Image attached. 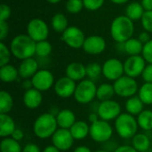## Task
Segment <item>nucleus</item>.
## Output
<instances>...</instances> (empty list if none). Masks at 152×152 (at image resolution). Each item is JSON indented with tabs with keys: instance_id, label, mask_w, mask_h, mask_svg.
<instances>
[{
	"instance_id": "f257e3e1",
	"label": "nucleus",
	"mask_w": 152,
	"mask_h": 152,
	"mask_svg": "<svg viewBox=\"0 0 152 152\" xmlns=\"http://www.w3.org/2000/svg\"><path fill=\"white\" fill-rule=\"evenodd\" d=\"M36 45L37 43L28 34H19L11 41L10 49L16 59L23 61L36 54Z\"/></svg>"
},
{
	"instance_id": "f03ea898",
	"label": "nucleus",
	"mask_w": 152,
	"mask_h": 152,
	"mask_svg": "<svg viewBox=\"0 0 152 152\" xmlns=\"http://www.w3.org/2000/svg\"><path fill=\"white\" fill-rule=\"evenodd\" d=\"M134 32V21L126 15L116 17L110 25L111 37L118 44H123L132 38Z\"/></svg>"
},
{
	"instance_id": "7ed1b4c3",
	"label": "nucleus",
	"mask_w": 152,
	"mask_h": 152,
	"mask_svg": "<svg viewBox=\"0 0 152 152\" xmlns=\"http://www.w3.org/2000/svg\"><path fill=\"white\" fill-rule=\"evenodd\" d=\"M59 128L56 117L50 112H45L39 115L33 124L34 134L42 140L51 138Z\"/></svg>"
},
{
	"instance_id": "20e7f679",
	"label": "nucleus",
	"mask_w": 152,
	"mask_h": 152,
	"mask_svg": "<svg viewBox=\"0 0 152 152\" xmlns=\"http://www.w3.org/2000/svg\"><path fill=\"white\" fill-rule=\"evenodd\" d=\"M114 129L120 138L126 140L132 139L138 133L139 129L136 117L127 112L121 113L115 120Z\"/></svg>"
},
{
	"instance_id": "39448f33",
	"label": "nucleus",
	"mask_w": 152,
	"mask_h": 152,
	"mask_svg": "<svg viewBox=\"0 0 152 152\" xmlns=\"http://www.w3.org/2000/svg\"><path fill=\"white\" fill-rule=\"evenodd\" d=\"M97 86L94 81L86 78L77 84L74 94L75 101L79 104H89L96 98Z\"/></svg>"
},
{
	"instance_id": "423d86ee",
	"label": "nucleus",
	"mask_w": 152,
	"mask_h": 152,
	"mask_svg": "<svg viewBox=\"0 0 152 152\" xmlns=\"http://www.w3.org/2000/svg\"><path fill=\"white\" fill-rule=\"evenodd\" d=\"M114 133L113 126L110 122L99 119L97 122L90 124V137L97 143H105L111 140Z\"/></svg>"
},
{
	"instance_id": "0eeeda50",
	"label": "nucleus",
	"mask_w": 152,
	"mask_h": 152,
	"mask_svg": "<svg viewBox=\"0 0 152 152\" xmlns=\"http://www.w3.org/2000/svg\"><path fill=\"white\" fill-rule=\"evenodd\" d=\"M113 86L115 89L116 95L121 98L128 99L136 95L139 91L138 83L135 78L130 77L126 75L122 76L120 78L116 80L113 83Z\"/></svg>"
},
{
	"instance_id": "6e6552de",
	"label": "nucleus",
	"mask_w": 152,
	"mask_h": 152,
	"mask_svg": "<svg viewBox=\"0 0 152 152\" xmlns=\"http://www.w3.org/2000/svg\"><path fill=\"white\" fill-rule=\"evenodd\" d=\"M27 34L37 43L46 40L49 35L47 23L40 18L30 20L27 26Z\"/></svg>"
},
{
	"instance_id": "1a4fd4ad",
	"label": "nucleus",
	"mask_w": 152,
	"mask_h": 152,
	"mask_svg": "<svg viewBox=\"0 0 152 152\" xmlns=\"http://www.w3.org/2000/svg\"><path fill=\"white\" fill-rule=\"evenodd\" d=\"M97 113L101 119L105 121L116 120L118 117L122 113L121 105L114 100H108L104 102H100L98 106Z\"/></svg>"
},
{
	"instance_id": "9d476101",
	"label": "nucleus",
	"mask_w": 152,
	"mask_h": 152,
	"mask_svg": "<svg viewBox=\"0 0 152 152\" xmlns=\"http://www.w3.org/2000/svg\"><path fill=\"white\" fill-rule=\"evenodd\" d=\"M125 75L124 62L117 58H110L102 64V76L110 80L115 82Z\"/></svg>"
},
{
	"instance_id": "9b49d317",
	"label": "nucleus",
	"mask_w": 152,
	"mask_h": 152,
	"mask_svg": "<svg viewBox=\"0 0 152 152\" xmlns=\"http://www.w3.org/2000/svg\"><path fill=\"white\" fill-rule=\"evenodd\" d=\"M86 36L82 29L77 26H69V28L62 33V41L70 48H82L86 40Z\"/></svg>"
},
{
	"instance_id": "f8f14e48",
	"label": "nucleus",
	"mask_w": 152,
	"mask_h": 152,
	"mask_svg": "<svg viewBox=\"0 0 152 152\" xmlns=\"http://www.w3.org/2000/svg\"><path fill=\"white\" fill-rule=\"evenodd\" d=\"M146 65V61L142 55L129 56L124 62L125 75L136 78L142 76Z\"/></svg>"
},
{
	"instance_id": "ddd939ff",
	"label": "nucleus",
	"mask_w": 152,
	"mask_h": 152,
	"mask_svg": "<svg viewBox=\"0 0 152 152\" xmlns=\"http://www.w3.org/2000/svg\"><path fill=\"white\" fill-rule=\"evenodd\" d=\"M35 89L44 93L53 87L55 79L53 74L48 69H39L31 78Z\"/></svg>"
},
{
	"instance_id": "4468645a",
	"label": "nucleus",
	"mask_w": 152,
	"mask_h": 152,
	"mask_svg": "<svg viewBox=\"0 0 152 152\" xmlns=\"http://www.w3.org/2000/svg\"><path fill=\"white\" fill-rule=\"evenodd\" d=\"M52 144L61 151H69L74 144V138L69 129L58 128L51 137Z\"/></svg>"
},
{
	"instance_id": "2eb2a0df",
	"label": "nucleus",
	"mask_w": 152,
	"mask_h": 152,
	"mask_svg": "<svg viewBox=\"0 0 152 152\" xmlns=\"http://www.w3.org/2000/svg\"><path fill=\"white\" fill-rule=\"evenodd\" d=\"M76 87L77 82L65 76L60 77L55 81L53 90L58 97L62 99H68L71 96H74Z\"/></svg>"
},
{
	"instance_id": "dca6fc26",
	"label": "nucleus",
	"mask_w": 152,
	"mask_h": 152,
	"mask_svg": "<svg viewBox=\"0 0 152 152\" xmlns=\"http://www.w3.org/2000/svg\"><path fill=\"white\" fill-rule=\"evenodd\" d=\"M82 49L88 54L97 55L102 53L106 49L105 39L97 35L89 36L86 38Z\"/></svg>"
},
{
	"instance_id": "f3484780",
	"label": "nucleus",
	"mask_w": 152,
	"mask_h": 152,
	"mask_svg": "<svg viewBox=\"0 0 152 152\" xmlns=\"http://www.w3.org/2000/svg\"><path fill=\"white\" fill-rule=\"evenodd\" d=\"M38 68V62L33 57L23 60L21 61L18 68L19 76L22 79H30L39 70Z\"/></svg>"
},
{
	"instance_id": "a211bd4d",
	"label": "nucleus",
	"mask_w": 152,
	"mask_h": 152,
	"mask_svg": "<svg viewBox=\"0 0 152 152\" xmlns=\"http://www.w3.org/2000/svg\"><path fill=\"white\" fill-rule=\"evenodd\" d=\"M23 104L26 108L29 110L37 109L43 102V95L42 92L32 88L25 91L22 97Z\"/></svg>"
},
{
	"instance_id": "6ab92c4d",
	"label": "nucleus",
	"mask_w": 152,
	"mask_h": 152,
	"mask_svg": "<svg viewBox=\"0 0 152 152\" xmlns=\"http://www.w3.org/2000/svg\"><path fill=\"white\" fill-rule=\"evenodd\" d=\"M66 76L75 82H80L86 79V66L81 62H71L69 63L65 70Z\"/></svg>"
},
{
	"instance_id": "aec40b11",
	"label": "nucleus",
	"mask_w": 152,
	"mask_h": 152,
	"mask_svg": "<svg viewBox=\"0 0 152 152\" xmlns=\"http://www.w3.org/2000/svg\"><path fill=\"white\" fill-rule=\"evenodd\" d=\"M56 120L59 128L64 129H70L77 121L75 113L69 109L61 110L56 116Z\"/></svg>"
},
{
	"instance_id": "412c9836",
	"label": "nucleus",
	"mask_w": 152,
	"mask_h": 152,
	"mask_svg": "<svg viewBox=\"0 0 152 152\" xmlns=\"http://www.w3.org/2000/svg\"><path fill=\"white\" fill-rule=\"evenodd\" d=\"M69 131L75 141H82L90 135V125L84 120H77Z\"/></svg>"
},
{
	"instance_id": "4be33fe9",
	"label": "nucleus",
	"mask_w": 152,
	"mask_h": 152,
	"mask_svg": "<svg viewBox=\"0 0 152 152\" xmlns=\"http://www.w3.org/2000/svg\"><path fill=\"white\" fill-rule=\"evenodd\" d=\"M16 128L15 121L9 114H0V136L2 138L11 137Z\"/></svg>"
},
{
	"instance_id": "5701e85b",
	"label": "nucleus",
	"mask_w": 152,
	"mask_h": 152,
	"mask_svg": "<svg viewBox=\"0 0 152 152\" xmlns=\"http://www.w3.org/2000/svg\"><path fill=\"white\" fill-rule=\"evenodd\" d=\"M131 145L138 152H146L151 148V140L144 133H137L131 139Z\"/></svg>"
},
{
	"instance_id": "b1692460",
	"label": "nucleus",
	"mask_w": 152,
	"mask_h": 152,
	"mask_svg": "<svg viewBox=\"0 0 152 152\" xmlns=\"http://www.w3.org/2000/svg\"><path fill=\"white\" fill-rule=\"evenodd\" d=\"M144 103L140 99L138 95H134L133 97H130L126 100L125 103V109L126 111L134 117H137L144 109Z\"/></svg>"
},
{
	"instance_id": "393cba45",
	"label": "nucleus",
	"mask_w": 152,
	"mask_h": 152,
	"mask_svg": "<svg viewBox=\"0 0 152 152\" xmlns=\"http://www.w3.org/2000/svg\"><path fill=\"white\" fill-rule=\"evenodd\" d=\"M20 77L18 69L12 64L0 67V79L4 83H12Z\"/></svg>"
},
{
	"instance_id": "a878e982",
	"label": "nucleus",
	"mask_w": 152,
	"mask_h": 152,
	"mask_svg": "<svg viewBox=\"0 0 152 152\" xmlns=\"http://www.w3.org/2000/svg\"><path fill=\"white\" fill-rule=\"evenodd\" d=\"M143 44L138 38H130L123 43V51L130 56L141 55L143 49Z\"/></svg>"
},
{
	"instance_id": "bb28decb",
	"label": "nucleus",
	"mask_w": 152,
	"mask_h": 152,
	"mask_svg": "<svg viewBox=\"0 0 152 152\" xmlns=\"http://www.w3.org/2000/svg\"><path fill=\"white\" fill-rule=\"evenodd\" d=\"M114 95H116V93L113 85L110 83H102L99 86H97L96 99L99 102L112 100Z\"/></svg>"
},
{
	"instance_id": "cd10ccee",
	"label": "nucleus",
	"mask_w": 152,
	"mask_h": 152,
	"mask_svg": "<svg viewBox=\"0 0 152 152\" xmlns=\"http://www.w3.org/2000/svg\"><path fill=\"white\" fill-rule=\"evenodd\" d=\"M144 12L145 10L143 9L142 4L138 2L130 3L126 8V16H127L133 21H137L139 20H142Z\"/></svg>"
},
{
	"instance_id": "c85d7f7f",
	"label": "nucleus",
	"mask_w": 152,
	"mask_h": 152,
	"mask_svg": "<svg viewBox=\"0 0 152 152\" xmlns=\"http://www.w3.org/2000/svg\"><path fill=\"white\" fill-rule=\"evenodd\" d=\"M139 128L145 132L152 130V110H143L136 117Z\"/></svg>"
},
{
	"instance_id": "c756f323",
	"label": "nucleus",
	"mask_w": 152,
	"mask_h": 152,
	"mask_svg": "<svg viewBox=\"0 0 152 152\" xmlns=\"http://www.w3.org/2000/svg\"><path fill=\"white\" fill-rule=\"evenodd\" d=\"M51 25L55 32L63 33L69 28V21L67 17L63 13L58 12L53 16L51 20Z\"/></svg>"
},
{
	"instance_id": "7c9ffc66",
	"label": "nucleus",
	"mask_w": 152,
	"mask_h": 152,
	"mask_svg": "<svg viewBox=\"0 0 152 152\" xmlns=\"http://www.w3.org/2000/svg\"><path fill=\"white\" fill-rule=\"evenodd\" d=\"M14 105L12 94L4 90L0 92V114H9Z\"/></svg>"
},
{
	"instance_id": "2f4dec72",
	"label": "nucleus",
	"mask_w": 152,
	"mask_h": 152,
	"mask_svg": "<svg viewBox=\"0 0 152 152\" xmlns=\"http://www.w3.org/2000/svg\"><path fill=\"white\" fill-rule=\"evenodd\" d=\"M22 148L20 142L15 141L12 137L3 138L0 142L1 152H22Z\"/></svg>"
},
{
	"instance_id": "473e14b6",
	"label": "nucleus",
	"mask_w": 152,
	"mask_h": 152,
	"mask_svg": "<svg viewBox=\"0 0 152 152\" xmlns=\"http://www.w3.org/2000/svg\"><path fill=\"white\" fill-rule=\"evenodd\" d=\"M137 95L145 105H152V83H144L139 87Z\"/></svg>"
},
{
	"instance_id": "72a5a7b5",
	"label": "nucleus",
	"mask_w": 152,
	"mask_h": 152,
	"mask_svg": "<svg viewBox=\"0 0 152 152\" xmlns=\"http://www.w3.org/2000/svg\"><path fill=\"white\" fill-rule=\"evenodd\" d=\"M102 75V66L97 62H91L86 65V77L88 79L96 81Z\"/></svg>"
},
{
	"instance_id": "f704fd0d",
	"label": "nucleus",
	"mask_w": 152,
	"mask_h": 152,
	"mask_svg": "<svg viewBox=\"0 0 152 152\" xmlns=\"http://www.w3.org/2000/svg\"><path fill=\"white\" fill-rule=\"evenodd\" d=\"M52 50H53V46H52L51 43L48 42L47 40L37 42V45H36V54L38 57L45 58V57L49 56L51 54V53H52Z\"/></svg>"
},
{
	"instance_id": "c9c22d12",
	"label": "nucleus",
	"mask_w": 152,
	"mask_h": 152,
	"mask_svg": "<svg viewBox=\"0 0 152 152\" xmlns=\"http://www.w3.org/2000/svg\"><path fill=\"white\" fill-rule=\"evenodd\" d=\"M12 55V54L10 47L4 45V42H1L0 43V67L9 64Z\"/></svg>"
},
{
	"instance_id": "e433bc0d",
	"label": "nucleus",
	"mask_w": 152,
	"mask_h": 152,
	"mask_svg": "<svg viewBox=\"0 0 152 152\" xmlns=\"http://www.w3.org/2000/svg\"><path fill=\"white\" fill-rule=\"evenodd\" d=\"M84 7L83 0H68L66 3V10L71 14L79 13Z\"/></svg>"
},
{
	"instance_id": "4c0bfd02",
	"label": "nucleus",
	"mask_w": 152,
	"mask_h": 152,
	"mask_svg": "<svg viewBox=\"0 0 152 152\" xmlns=\"http://www.w3.org/2000/svg\"><path fill=\"white\" fill-rule=\"evenodd\" d=\"M141 21L145 31L152 33V11L145 12Z\"/></svg>"
},
{
	"instance_id": "58836bf2",
	"label": "nucleus",
	"mask_w": 152,
	"mask_h": 152,
	"mask_svg": "<svg viewBox=\"0 0 152 152\" xmlns=\"http://www.w3.org/2000/svg\"><path fill=\"white\" fill-rule=\"evenodd\" d=\"M105 0H83L84 6L89 11H97L104 4Z\"/></svg>"
},
{
	"instance_id": "ea45409f",
	"label": "nucleus",
	"mask_w": 152,
	"mask_h": 152,
	"mask_svg": "<svg viewBox=\"0 0 152 152\" xmlns=\"http://www.w3.org/2000/svg\"><path fill=\"white\" fill-rule=\"evenodd\" d=\"M142 56L144 58L147 63L152 64V39L143 45Z\"/></svg>"
},
{
	"instance_id": "a19ab883",
	"label": "nucleus",
	"mask_w": 152,
	"mask_h": 152,
	"mask_svg": "<svg viewBox=\"0 0 152 152\" xmlns=\"http://www.w3.org/2000/svg\"><path fill=\"white\" fill-rule=\"evenodd\" d=\"M12 14L11 7L7 4H0V21H6Z\"/></svg>"
},
{
	"instance_id": "79ce46f5",
	"label": "nucleus",
	"mask_w": 152,
	"mask_h": 152,
	"mask_svg": "<svg viewBox=\"0 0 152 152\" xmlns=\"http://www.w3.org/2000/svg\"><path fill=\"white\" fill-rule=\"evenodd\" d=\"M142 77L144 83H152V64H147L142 74Z\"/></svg>"
},
{
	"instance_id": "37998d69",
	"label": "nucleus",
	"mask_w": 152,
	"mask_h": 152,
	"mask_svg": "<svg viewBox=\"0 0 152 152\" xmlns=\"http://www.w3.org/2000/svg\"><path fill=\"white\" fill-rule=\"evenodd\" d=\"M9 33V25L7 21H0V40L3 41Z\"/></svg>"
},
{
	"instance_id": "c03bdc74",
	"label": "nucleus",
	"mask_w": 152,
	"mask_h": 152,
	"mask_svg": "<svg viewBox=\"0 0 152 152\" xmlns=\"http://www.w3.org/2000/svg\"><path fill=\"white\" fill-rule=\"evenodd\" d=\"M40 147L33 142H28L26 145L23 146L22 148V152H42Z\"/></svg>"
},
{
	"instance_id": "a18cd8bd",
	"label": "nucleus",
	"mask_w": 152,
	"mask_h": 152,
	"mask_svg": "<svg viewBox=\"0 0 152 152\" xmlns=\"http://www.w3.org/2000/svg\"><path fill=\"white\" fill-rule=\"evenodd\" d=\"M119 145H118V143L116 142H112L111 140L106 142L105 143H103V146L102 149L105 150V151H108L110 152H114L118 147Z\"/></svg>"
},
{
	"instance_id": "49530a36",
	"label": "nucleus",
	"mask_w": 152,
	"mask_h": 152,
	"mask_svg": "<svg viewBox=\"0 0 152 152\" xmlns=\"http://www.w3.org/2000/svg\"><path fill=\"white\" fill-rule=\"evenodd\" d=\"M11 137L12 138V139H14L15 141H17V142H20V141H22L23 140V138H24V132L20 129V128H16L15 130H14V132L12 133V134L11 135Z\"/></svg>"
},
{
	"instance_id": "de8ad7c7",
	"label": "nucleus",
	"mask_w": 152,
	"mask_h": 152,
	"mask_svg": "<svg viewBox=\"0 0 152 152\" xmlns=\"http://www.w3.org/2000/svg\"><path fill=\"white\" fill-rule=\"evenodd\" d=\"M114 152H138L132 145H127V144H124V145H119L118 147V149Z\"/></svg>"
},
{
	"instance_id": "09e8293b",
	"label": "nucleus",
	"mask_w": 152,
	"mask_h": 152,
	"mask_svg": "<svg viewBox=\"0 0 152 152\" xmlns=\"http://www.w3.org/2000/svg\"><path fill=\"white\" fill-rule=\"evenodd\" d=\"M138 39L143 44L145 45L146 43H148L150 40H151V37H150V33L147 32V31H143V32H141L139 37H138Z\"/></svg>"
},
{
	"instance_id": "8fccbe9b",
	"label": "nucleus",
	"mask_w": 152,
	"mask_h": 152,
	"mask_svg": "<svg viewBox=\"0 0 152 152\" xmlns=\"http://www.w3.org/2000/svg\"><path fill=\"white\" fill-rule=\"evenodd\" d=\"M141 4L145 12L152 11V0H142Z\"/></svg>"
},
{
	"instance_id": "3c124183",
	"label": "nucleus",
	"mask_w": 152,
	"mask_h": 152,
	"mask_svg": "<svg viewBox=\"0 0 152 152\" xmlns=\"http://www.w3.org/2000/svg\"><path fill=\"white\" fill-rule=\"evenodd\" d=\"M22 87L25 89V91L34 88L31 78L30 79H23V81H22Z\"/></svg>"
},
{
	"instance_id": "603ef678",
	"label": "nucleus",
	"mask_w": 152,
	"mask_h": 152,
	"mask_svg": "<svg viewBox=\"0 0 152 152\" xmlns=\"http://www.w3.org/2000/svg\"><path fill=\"white\" fill-rule=\"evenodd\" d=\"M99 119H101V118H100V117H99V115H98L97 112H91L89 114V116H88V121H89L90 124L95 123Z\"/></svg>"
},
{
	"instance_id": "864d4df0",
	"label": "nucleus",
	"mask_w": 152,
	"mask_h": 152,
	"mask_svg": "<svg viewBox=\"0 0 152 152\" xmlns=\"http://www.w3.org/2000/svg\"><path fill=\"white\" fill-rule=\"evenodd\" d=\"M73 152H93L92 151V150L89 148V147H87V146H85V145H81V146H78V147H77Z\"/></svg>"
},
{
	"instance_id": "5fc2aeb1",
	"label": "nucleus",
	"mask_w": 152,
	"mask_h": 152,
	"mask_svg": "<svg viewBox=\"0 0 152 152\" xmlns=\"http://www.w3.org/2000/svg\"><path fill=\"white\" fill-rule=\"evenodd\" d=\"M42 152H61L60 150H58L55 146H53V144L52 145H48L46 146Z\"/></svg>"
},
{
	"instance_id": "6e6d98bb",
	"label": "nucleus",
	"mask_w": 152,
	"mask_h": 152,
	"mask_svg": "<svg viewBox=\"0 0 152 152\" xmlns=\"http://www.w3.org/2000/svg\"><path fill=\"white\" fill-rule=\"evenodd\" d=\"M110 1L116 4H124L127 3L129 0H110Z\"/></svg>"
},
{
	"instance_id": "4d7b16f0",
	"label": "nucleus",
	"mask_w": 152,
	"mask_h": 152,
	"mask_svg": "<svg viewBox=\"0 0 152 152\" xmlns=\"http://www.w3.org/2000/svg\"><path fill=\"white\" fill-rule=\"evenodd\" d=\"M48 3H50V4H58V3H60V2H61L62 0H46Z\"/></svg>"
},
{
	"instance_id": "13d9d810",
	"label": "nucleus",
	"mask_w": 152,
	"mask_h": 152,
	"mask_svg": "<svg viewBox=\"0 0 152 152\" xmlns=\"http://www.w3.org/2000/svg\"><path fill=\"white\" fill-rule=\"evenodd\" d=\"M94 152H110V151H105V150H103V149H100V150H97V151H94Z\"/></svg>"
},
{
	"instance_id": "bf43d9fd",
	"label": "nucleus",
	"mask_w": 152,
	"mask_h": 152,
	"mask_svg": "<svg viewBox=\"0 0 152 152\" xmlns=\"http://www.w3.org/2000/svg\"><path fill=\"white\" fill-rule=\"evenodd\" d=\"M151 149H152V140H151Z\"/></svg>"
}]
</instances>
